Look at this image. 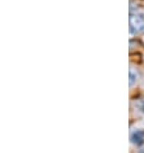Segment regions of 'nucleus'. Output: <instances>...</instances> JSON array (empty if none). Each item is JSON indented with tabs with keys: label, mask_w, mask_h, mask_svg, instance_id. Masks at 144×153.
I'll list each match as a JSON object with an SVG mask.
<instances>
[{
	"label": "nucleus",
	"mask_w": 144,
	"mask_h": 153,
	"mask_svg": "<svg viewBox=\"0 0 144 153\" xmlns=\"http://www.w3.org/2000/svg\"><path fill=\"white\" fill-rule=\"evenodd\" d=\"M131 142L137 146H142L144 143V130H135L133 134H131Z\"/></svg>",
	"instance_id": "obj_2"
},
{
	"label": "nucleus",
	"mask_w": 144,
	"mask_h": 153,
	"mask_svg": "<svg viewBox=\"0 0 144 153\" xmlns=\"http://www.w3.org/2000/svg\"><path fill=\"white\" fill-rule=\"evenodd\" d=\"M130 28L131 31H140L144 30V17L140 14L131 13L130 16Z\"/></svg>",
	"instance_id": "obj_1"
},
{
	"label": "nucleus",
	"mask_w": 144,
	"mask_h": 153,
	"mask_svg": "<svg viewBox=\"0 0 144 153\" xmlns=\"http://www.w3.org/2000/svg\"><path fill=\"white\" fill-rule=\"evenodd\" d=\"M129 77H130V86H133V85L138 81V72L135 71L133 67L130 68V75H129Z\"/></svg>",
	"instance_id": "obj_3"
}]
</instances>
